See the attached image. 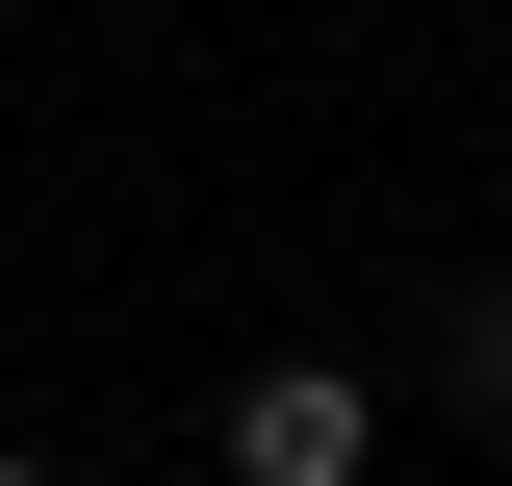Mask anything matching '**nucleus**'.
Instances as JSON below:
<instances>
[{
    "mask_svg": "<svg viewBox=\"0 0 512 486\" xmlns=\"http://www.w3.org/2000/svg\"><path fill=\"white\" fill-rule=\"evenodd\" d=\"M359 461H384V384L359 359H256L231 384V486H359Z\"/></svg>",
    "mask_w": 512,
    "mask_h": 486,
    "instance_id": "nucleus-1",
    "label": "nucleus"
},
{
    "mask_svg": "<svg viewBox=\"0 0 512 486\" xmlns=\"http://www.w3.org/2000/svg\"><path fill=\"white\" fill-rule=\"evenodd\" d=\"M436 384H461V410L512 435V282H461V333H436Z\"/></svg>",
    "mask_w": 512,
    "mask_h": 486,
    "instance_id": "nucleus-2",
    "label": "nucleus"
},
{
    "mask_svg": "<svg viewBox=\"0 0 512 486\" xmlns=\"http://www.w3.org/2000/svg\"><path fill=\"white\" fill-rule=\"evenodd\" d=\"M0 486H52V461H0Z\"/></svg>",
    "mask_w": 512,
    "mask_h": 486,
    "instance_id": "nucleus-3",
    "label": "nucleus"
}]
</instances>
